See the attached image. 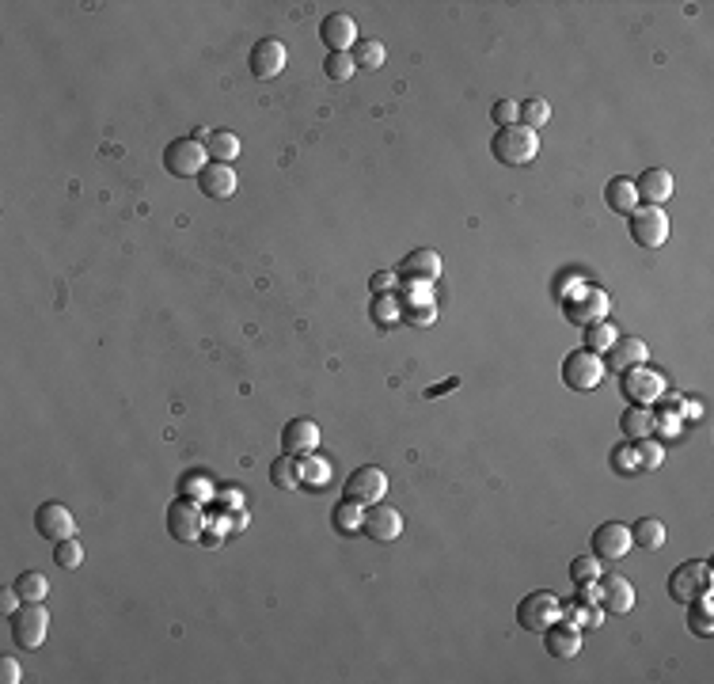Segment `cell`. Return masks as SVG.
Instances as JSON below:
<instances>
[{
	"instance_id": "f546056e",
	"label": "cell",
	"mask_w": 714,
	"mask_h": 684,
	"mask_svg": "<svg viewBox=\"0 0 714 684\" xmlns=\"http://www.w3.org/2000/svg\"><path fill=\"white\" fill-rule=\"evenodd\" d=\"M620 426H623V434L627 438H650L653 434V410L650 407H627L623 410V419H620Z\"/></svg>"
},
{
	"instance_id": "2e32d148",
	"label": "cell",
	"mask_w": 714,
	"mask_h": 684,
	"mask_svg": "<svg viewBox=\"0 0 714 684\" xmlns=\"http://www.w3.org/2000/svg\"><path fill=\"white\" fill-rule=\"evenodd\" d=\"M282 69H285V46L277 43V38H259V43L251 46V72L259 76V81H274Z\"/></svg>"
},
{
	"instance_id": "f6af8a7d",
	"label": "cell",
	"mask_w": 714,
	"mask_h": 684,
	"mask_svg": "<svg viewBox=\"0 0 714 684\" xmlns=\"http://www.w3.org/2000/svg\"><path fill=\"white\" fill-rule=\"evenodd\" d=\"M369 285H372V293H384V289L391 293V289H395V274H391V270L372 274V282H369Z\"/></svg>"
},
{
	"instance_id": "44dd1931",
	"label": "cell",
	"mask_w": 714,
	"mask_h": 684,
	"mask_svg": "<svg viewBox=\"0 0 714 684\" xmlns=\"http://www.w3.org/2000/svg\"><path fill=\"white\" fill-rule=\"evenodd\" d=\"M198 187L206 190V198H232L240 190V179H236L232 164H206V171L198 175Z\"/></svg>"
},
{
	"instance_id": "3957f363",
	"label": "cell",
	"mask_w": 714,
	"mask_h": 684,
	"mask_svg": "<svg viewBox=\"0 0 714 684\" xmlns=\"http://www.w3.org/2000/svg\"><path fill=\"white\" fill-rule=\"evenodd\" d=\"M555 620H563V601L551 590H536L517 604V623L532 635H544Z\"/></svg>"
},
{
	"instance_id": "9a60e30c",
	"label": "cell",
	"mask_w": 714,
	"mask_h": 684,
	"mask_svg": "<svg viewBox=\"0 0 714 684\" xmlns=\"http://www.w3.org/2000/svg\"><path fill=\"white\" fill-rule=\"evenodd\" d=\"M320 38H323V46H327L331 53H350V50L357 46V24H353L346 12H334V15L323 19Z\"/></svg>"
},
{
	"instance_id": "7bdbcfd3",
	"label": "cell",
	"mask_w": 714,
	"mask_h": 684,
	"mask_svg": "<svg viewBox=\"0 0 714 684\" xmlns=\"http://www.w3.org/2000/svg\"><path fill=\"white\" fill-rule=\"evenodd\" d=\"M597 597H601L597 582H578V604H589V609H597Z\"/></svg>"
},
{
	"instance_id": "ee69618b",
	"label": "cell",
	"mask_w": 714,
	"mask_h": 684,
	"mask_svg": "<svg viewBox=\"0 0 714 684\" xmlns=\"http://www.w3.org/2000/svg\"><path fill=\"white\" fill-rule=\"evenodd\" d=\"M19 604H24V597H19V590H15V585H12V590H5V593H0V612H5V616H12V612L19 609Z\"/></svg>"
},
{
	"instance_id": "484cf974",
	"label": "cell",
	"mask_w": 714,
	"mask_h": 684,
	"mask_svg": "<svg viewBox=\"0 0 714 684\" xmlns=\"http://www.w3.org/2000/svg\"><path fill=\"white\" fill-rule=\"evenodd\" d=\"M270 483L277 487V491H296V487H304L301 483V460L282 453V457L270 464Z\"/></svg>"
},
{
	"instance_id": "ac0fdd59",
	"label": "cell",
	"mask_w": 714,
	"mask_h": 684,
	"mask_svg": "<svg viewBox=\"0 0 714 684\" xmlns=\"http://www.w3.org/2000/svg\"><path fill=\"white\" fill-rule=\"evenodd\" d=\"M315 445H320V426H315L312 419H293L285 426L282 448L289 457H308V453H315Z\"/></svg>"
},
{
	"instance_id": "7402d4cb",
	"label": "cell",
	"mask_w": 714,
	"mask_h": 684,
	"mask_svg": "<svg viewBox=\"0 0 714 684\" xmlns=\"http://www.w3.org/2000/svg\"><path fill=\"white\" fill-rule=\"evenodd\" d=\"M604 316H608V297L601 289L582 285V301H566V320H574V323H597Z\"/></svg>"
},
{
	"instance_id": "e0dca14e",
	"label": "cell",
	"mask_w": 714,
	"mask_h": 684,
	"mask_svg": "<svg viewBox=\"0 0 714 684\" xmlns=\"http://www.w3.org/2000/svg\"><path fill=\"white\" fill-rule=\"evenodd\" d=\"M544 647H547V654H551V658L570 661L574 654L582 650V628H574L570 620H555L551 628L544 631Z\"/></svg>"
},
{
	"instance_id": "7a4b0ae2",
	"label": "cell",
	"mask_w": 714,
	"mask_h": 684,
	"mask_svg": "<svg viewBox=\"0 0 714 684\" xmlns=\"http://www.w3.org/2000/svg\"><path fill=\"white\" fill-rule=\"evenodd\" d=\"M12 620V639L15 647L24 650H38L46 642V631H50V612L43 609V601H24L19 609L8 616Z\"/></svg>"
},
{
	"instance_id": "9c48e42d",
	"label": "cell",
	"mask_w": 714,
	"mask_h": 684,
	"mask_svg": "<svg viewBox=\"0 0 714 684\" xmlns=\"http://www.w3.org/2000/svg\"><path fill=\"white\" fill-rule=\"evenodd\" d=\"M34 529H38V536H43V540L57 544V540L76 536V521H72V514H69V506H62V502H43V506H38V514H34Z\"/></svg>"
},
{
	"instance_id": "52a82bcc",
	"label": "cell",
	"mask_w": 714,
	"mask_h": 684,
	"mask_svg": "<svg viewBox=\"0 0 714 684\" xmlns=\"http://www.w3.org/2000/svg\"><path fill=\"white\" fill-rule=\"evenodd\" d=\"M627 225H631V240L646 251H658L669 240V217L661 206H639Z\"/></svg>"
},
{
	"instance_id": "b9f144b4",
	"label": "cell",
	"mask_w": 714,
	"mask_h": 684,
	"mask_svg": "<svg viewBox=\"0 0 714 684\" xmlns=\"http://www.w3.org/2000/svg\"><path fill=\"white\" fill-rule=\"evenodd\" d=\"M612 464H616V472L620 476H631V472H639V457H634V445H631V438L612 453Z\"/></svg>"
},
{
	"instance_id": "ab89813d",
	"label": "cell",
	"mask_w": 714,
	"mask_h": 684,
	"mask_svg": "<svg viewBox=\"0 0 714 684\" xmlns=\"http://www.w3.org/2000/svg\"><path fill=\"white\" fill-rule=\"evenodd\" d=\"M570 578L574 582H597L601 578V559L597 555H582L570 563Z\"/></svg>"
},
{
	"instance_id": "74e56055",
	"label": "cell",
	"mask_w": 714,
	"mask_h": 684,
	"mask_svg": "<svg viewBox=\"0 0 714 684\" xmlns=\"http://www.w3.org/2000/svg\"><path fill=\"white\" fill-rule=\"evenodd\" d=\"M323 69H327V76H331V81H350V76L357 72V65H353V53H327Z\"/></svg>"
},
{
	"instance_id": "8fae6325",
	"label": "cell",
	"mask_w": 714,
	"mask_h": 684,
	"mask_svg": "<svg viewBox=\"0 0 714 684\" xmlns=\"http://www.w3.org/2000/svg\"><path fill=\"white\" fill-rule=\"evenodd\" d=\"M388 495V476L381 472V467H357V472L346 479V498L350 502H362V506H376L384 502Z\"/></svg>"
},
{
	"instance_id": "60d3db41",
	"label": "cell",
	"mask_w": 714,
	"mask_h": 684,
	"mask_svg": "<svg viewBox=\"0 0 714 684\" xmlns=\"http://www.w3.org/2000/svg\"><path fill=\"white\" fill-rule=\"evenodd\" d=\"M490 119L498 122V130L517 126V122H521V103H513V100H498V103L490 107Z\"/></svg>"
},
{
	"instance_id": "d6986e66",
	"label": "cell",
	"mask_w": 714,
	"mask_h": 684,
	"mask_svg": "<svg viewBox=\"0 0 714 684\" xmlns=\"http://www.w3.org/2000/svg\"><path fill=\"white\" fill-rule=\"evenodd\" d=\"M634 190H639V202L646 206H665L672 198V175L665 168H646L639 179H634Z\"/></svg>"
},
{
	"instance_id": "836d02e7",
	"label": "cell",
	"mask_w": 714,
	"mask_h": 684,
	"mask_svg": "<svg viewBox=\"0 0 714 684\" xmlns=\"http://www.w3.org/2000/svg\"><path fill=\"white\" fill-rule=\"evenodd\" d=\"M15 590H19L24 601H46L50 582H46V574H38V571H24L15 578Z\"/></svg>"
},
{
	"instance_id": "ba28073f",
	"label": "cell",
	"mask_w": 714,
	"mask_h": 684,
	"mask_svg": "<svg viewBox=\"0 0 714 684\" xmlns=\"http://www.w3.org/2000/svg\"><path fill=\"white\" fill-rule=\"evenodd\" d=\"M620 388L634 407H650L665 396V377L650 365H634V369H627V373H620Z\"/></svg>"
},
{
	"instance_id": "f1b7e54d",
	"label": "cell",
	"mask_w": 714,
	"mask_h": 684,
	"mask_svg": "<svg viewBox=\"0 0 714 684\" xmlns=\"http://www.w3.org/2000/svg\"><path fill=\"white\" fill-rule=\"evenodd\" d=\"M206 152H209L213 164H228V160L240 156V137L228 133V130H213L209 141H206Z\"/></svg>"
},
{
	"instance_id": "5bb4252c",
	"label": "cell",
	"mask_w": 714,
	"mask_h": 684,
	"mask_svg": "<svg viewBox=\"0 0 714 684\" xmlns=\"http://www.w3.org/2000/svg\"><path fill=\"white\" fill-rule=\"evenodd\" d=\"M369 540H376V544H388V540H400V533H403V514L395 510V506H384V502H376L372 510L365 514V529H362Z\"/></svg>"
},
{
	"instance_id": "603a6c76",
	"label": "cell",
	"mask_w": 714,
	"mask_h": 684,
	"mask_svg": "<svg viewBox=\"0 0 714 684\" xmlns=\"http://www.w3.org/2000/svg\"><path fill=\"white\" fill-rule=\"evenodd\" d=\"M604 202L612 213H620V217H631L634 209H639V190H634V179L620 175V179H612L608 190H604Z\"/></svg>"
},
{
	"instance_id": "6da1fadb",
	"label": "cell",
	"mask_w": 714,
	"mask_h": 684,
	"mask_svg": "<svg viewBox=\"0 0 714 684\" xmlns=\"http://www.w3.org/2000/svg\"><path fill=\"white\" fill-rule=\"evenodd\" d=\"M490 152H494V160L506 164V168H525V164H532L536 156H540V133L528 130L525 122L506 126V130L494 133Z\"/></svg>"
},
{
	"instance_id": "277c9868",
	"label": "cell",
	"mask_w": 714,
	"mask_h": 684,
	"mask_svg": "<svg viewBox=\"0 0 714 684\" xmlns=\"http://www.w3.org/2000/svg\"><path fill=\"white\" fill-rule=\"evenodd\" d=\"M604 377H608V365H604L601 354H593V350H574V354H566V361H563V381L574 388V392H593Z\"/></svg>"
},
{
	"instance_id": "5b68a950",
	"label": "cell",
	"mask_w": 714,
	"mask_h": 684,
	"mask_svg": "<svg viewBox=\"0 0 714 684\" xmlns=\"http://www.w3.org/2000/svg\"><path fill=\"white\" fill-rule=\"evenodd\" d=\"M703 593H710V563H703V559L680 563L677 571H672V578H669V597L680 601V604H691Z\"/></svg>"
},
{
	"instance_id": "30bf717a",
	"label": "cell",
	"mask_w": 714,
	"mask_h": 684,
	"mask_svg": "<svg viewBox=\"0 0 714 684\" xmlns=\"http://www.w3.org/2000/svg\"><path fill=\"white\" fill-rule=\"evenodd\" d=\"M202 529H206V521H202V510H198V502L178 498V502L168 506V533H171L175 540L194 544V540H202Z\"/></svg>"
},
{
	"instance_id": "d590c367",
	"label": "cell",
	"mask_w": 714,
	"mask_h": 684,
	"mask_svg": "<svg viewBox=\"0 0 714 684\" xmlns=\"http://www.w3.org/2000/svg\"><path fill=\"white\" fill-rule=\"evenodd\" d=\"M53 559H57V566H65V571H76V566L84 563V544L76 540V536L57 540L53 544Z\"/></svg>"
},
{
	"instance_id": "7c38bea8",
	"label": "cell",
	"mask_w": 714,
	"mask_h": 684,
	"mask_svg": "<svg viewBox=\"0 0 714 684\" xmlns=\"http://www.w3.org/2000/svg\"><path fill=\"white\" fill-rule=\"evenodd\" d=\"M597 590H601L597 609H604L608 616H623V612L634 609V585H631L627 578H620V574H601V578H597Z\"/></svg>"
},
{
	"instance_id": "bcb514c9",
	"label": "cell",
	"mask_w": 714,
	"mask_h": 684,
	"mask_svg": "<svg viewBox=\"0 0 714 684\" xmlns=\"http://www.w3.org/2000/svg\"><path fill=\"white\" fill-rule=\"evenodd\" d=\"M0 680H5V684H15V680H19L15 658H0Z\"/></svg>"
},
{
	"instance_id": "ffe728a7",
	"label": "cell",
	"mask_w": 714,
	"mask_h": 684,
	"mask_svg": "<svg viewBox=\"0 0 714 684\" xmlns=\"http://www.w3.org/2000/svg\"><path fill=\"white\" fill-rule=\"evenodd\" d=\"M646 358H650V346L642 339H616L608 346L604 365L612 369V373H627V369H634V365H646Z\"/></svg>"
},
{
	"instance_id": "d6a6232c",
	"label": "cell",
	"mask_w": 714,
	"mask_h": 684,
	"mask_svg": "<svg viewBox=\"0 0 714 684\" xmlns=\"http://www.w3.org/2000/svg\"><path fill=\"white\" fill-rule=\"evenodd\" d=\"M301 483L304 487H327L331 483V464L323 457H301Z\"/></svg>"
},
{
	"instance_id": "8992f818",
	"label": "cell",
	"mask_w": 714,
	"mask_h": 684,
	"mask_svg": "<svg viewBox=\"0 0 714 684\" xmlns=\"http://www.w3.org/2000/svg\"><path fill=\"white\" fill-rule=\"evenodd\" d=\"M206 145L194 141V137H175V141L164 149V168L175 175V179H190V175L206 171Z\"/></svg>"
},
{
	"instance_id": "4dcf8cb0",
	"label": "cell",
	"mask_w": 714,
	"mask_h": 684,
	"mask_svg": "<svg viewBox=\"0 0 714 684\" xmlns=\"http://www.w3.org/2000/svg\"><path fill=\"white\" fill-rule=\"evenodd\" d=\"M620 339V331L612 327L608 320H597L585 327V350H593V354H608V346Z\"/></svg>"
},
{
	"instance_id": "1f68e13d",
	"label": "cell",
	"mask_w": 714,
	"mask_h": 684,
	"mask_svg": "<svg viewBox=\"0 0 714 684\" xmlns=\"http://www.w3.org/2000/svg\"><path fill=\"white\" fill-rule=\"evenodd\" d=\"M691 609V616H688V628L696 631V635H703V639H710L714 635V620H710V593H703V597H696L688 604Z\"/></svg>"
},
{
	"instance_id": "d4e9b609",
	"label": "cell",
	"mask_w": 714,
	"mask_h": 684,
	"mask_svg": "<svg viewBox=\"0 0 714 684\" xmlns=\"http://www.w3.org/2000/svg\"><path fill=\"white\" fill-rule=\"evenodd\" d=\"M331 521H334V529H339L343 536H357V533L365 529V506H362V502H350V498H343L339 506H334Z\"/></svg>"
},
{
	"instance_id": "4fadbf2b",
	"label": "cell",
	"mask_w": 714,
	"mask_h": 684,
	"mask_svg": "<svg viewBox=\"0 0 714 684\" xmlns=\"http://www.w3.org/2000/svg\"><path fill=\"white\" fill-rule=\"evenodd\" d=\"M631 552V529L623 521H604L597 533H593V555L597 559H627Z\"/></svg>"
},
{
	"instance_id": "83f0119b",
	"label": "cell",
	"mask_w": 714,
	"mask_h": 684,
	"mask_svg": "<svg viewBox=\"0 0 714 684\" xmlns=\"http://www.w3.org/2000/svg\"><path fill=\"white\" fill-rule=\"evenodd\" d=\"M631 544H634V547H642V552H658V547L665 544V525H661L658 517H642V521H634V529H631Z\"/></svg>"
},
{
	"instance_id": "cb8c5ba5",
	"label": "cell",
	"mask_w": 714,
	"mask_h": 684,
	"mask_svg": "<svg viewBox=\"0 0 714 684\" xmlns=\"http://www.w3.org/2000/svg\"><path fill=\"white\" fill-rule=\"evenodd\" d=\"M407 278H438L441 274V255L433 247H419V251H410V255L403 259V266H400Z\"/></svg>"
},
{
	"instance_id": "e575fe53",
	"label": "cell",
	"mask_w": 714,
	"mask_h": 684,
	"mask_svg": "<svg viewBox=\"0 0 714 684\" xmlns=\"http://www.w3.org/2000/svg\"><path fill=\"white\" fill-rule=\"evenodd\" d=\"M634 457H639V472H658V467L665 464V448L653 441V438H639V445H634Z\"/></svg>"
},
{
	"instance_id": "4316f807",
	"label": "cell",
	"mask_w": 714,
	"mask_h": 684,
	"mask_svg": "<svg viewBox=\"0 0 714 684\" xmlns=\"http://www.w3.org/2000/svg\"><path fill=\"white\" fill-rule=\"evenodd\" d=\"M350 53H353V65L365 69V72L384 69V62H388V50H384L381 38H362V43H357Z\"/></svg>"
},
{
	"instance_id": "8d00e7d4",
	"label": "cell",
	"mask_w": 714,
	"mask_h": 684,
	"mask_svg": "<svg viewBox=\"0 0 714 684\" xmlns=\"http://www.w3.org/2000/svg\"><path fill=\"white\" fill-rule=\"evenodd\" d=\"M521 122H525L528 130L540 133V130L551 122V103H547V100H528V103H521Z\"/></svg>"
},
{
	"instance_id": "f35d334b",
	"label": "cell",
	"mask_w": 714,
	"mask_h": 684,
	"mask_svg": "<svg viewBox=\"0 0 714 684\" xmlns=\"http://www.w3.org/2000/svg\"><path fill=\"white\" fill-rule=\"evenodd\" d=\"M400 312H403V304L395 301V297H376V304H372V316H376V323L381 327H388V323H400Z\"/></svg>"
}]
</instances>
